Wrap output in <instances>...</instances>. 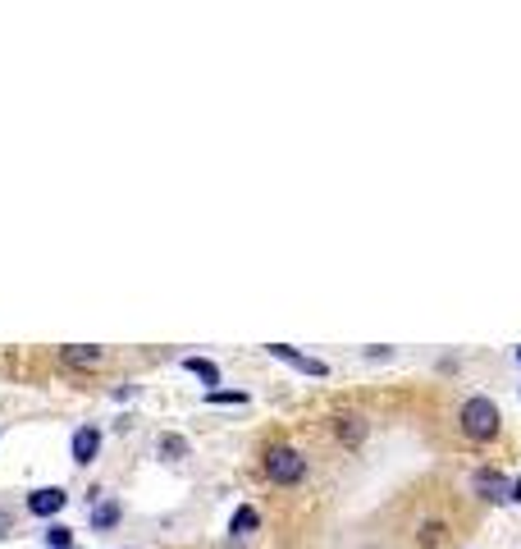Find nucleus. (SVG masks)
Segmentation results:
<instances>
[{
	"label": "nucleus",
	"mask_w": 521,
	"mask_h": 549,
	"mask_svg": "<svg viewBox=\"0 0 521 549\" xmlns=\"http://www.w3.org/2000/svg\"><path fill=\"white\" fill-rule=\"evenodd\" d=\"M516 362H521V349H516Z\"/></svg>",
	"instance_id": "18"
},
{
	"label": "nucleus",
	"mask_w": 521,
	"mask_h": 549,
	"mask_svg": "<svg viewBox=\"0 0 521 549\" xmlns=\"http://www.w3.org/2000/svg\"><path fill=\"white\" fill-rule=\"evenodd\" d=\"M64 504H69V490L64 486H42V490H33L28 495V513L33 517H55V513H64Z\"/></svg>",
	"instance_id": "5"
},
{
	"label": "nucleus",
	"mask_w": 521,
	"mask_h": 549,
	"mask_svg": "<svg viewBox=\"0 0 521 549\" xmlns=\"http://www.w3.org/2000/svg\"><path fill=\"white\" fill-rule=\"evenodd\" d=\"M512 504H521V480H512V495H507Z\"/></svg>",
	"instance_id": "16"
},
{
	"label": "nucleus",
	"mask_w": 521,
	"mask_h": 549,
	"mask_svg": "<svg viewBox=\"0 0 521 549\" xmlns=\"http://www.w3.org/2000/svg\"><path fill=\"white\" fill-rule=\"evenodd\" d=\"M69 453H73V462H79V467H92L97 453H101V426H79V431H73Z\"/></svg>",
	"instance_id": "6"
},
{
	"label": "nucleus",
	"mask_w": 521,
	"mask_h": 549,
	"mask_svg": "<svg viewBox=\"0 0 521 549\" xmlns=\"http://www.w3.org/2000/svg\"><path fill=\"white\" fill-rule=\"evenodd\" d=\"M458 426H462V435H467V440L489 444V440L498 435V426H503V412H498V403H494V398L471 394V398L462 403V412H458Z\"/></svg>",
	"instance_id": "1"
},
{
	"label": "nucleus",
	"mask_w": 521,
	"mask_h": 549,
	"mask_svg": "<svg viewBox=\"0 0 521 549\" xmlns=\"http://www.w3.org/2000/svg\"><path fill=\"white\" fill-rule=\"evenodd\" d=\"M183 371H192V376L206 385V394H215V385H219V367H215L210 358H183Z\"/></svg>",
	"instance_id": "9"
},
{
	"label": "nucleus",
	"mask_w": 521,
	"mask_h": 549,
	"mask_svg": "<svg viewBox=\"0 0 521 549\" xmlns=\"http://www.w3.org/2000/svg\"><path fill=\"white\" fill-rule=\"evenodd\" d=\"M261 526V513L252 508V504H243V508H234V517H229V535L234 540H243V535H252Z\"/></svg>",
	"instance_id": "11"
},
{
	"label": "nucleus",
	"mask_w": 521,
	"mask_h": 549,
	"mask_svg": "<svg viewBox=\"0 0 521 549\" xmlns=\"http://www.w3.org/2000/svg\"><path fill=\"white\" fill-rule=\"evenodd\" d=\"M471 486H476V495H480V499H489V504H498V499H507V495H512V480H507L498 467H480Z\"/></svg>",
	"instance_id": "7"
},
{
	"label": "nucleus",
	"mask_w": 521,
	"mask_h": 549,
	"mask_svg": "<svg viewBox=\"0 0 521 549\" xmlns=\"http://www.w3.org/2000/svg\"><path fill=\"white\" fill-rule=\"evenodd\" d=\"M416 540H421V544H439V540H443V522H425V526L416 531Z\"/></svg>",
	"instance_id": "15"
},
{
	"label": "nucleus",
	"mask_w": 521,
	"mask_h": 549,
	"mask_svg": "<svg viewBox=\"0 0 521 549\" xmlns=\"http://www.w3.org/2000/svg\"><path fill=\"white\" fill-rule=\"evenodd\" d=\"M334 435H339L343 449H361L366 435H370V422L361 417V412H339V417H334Z\"/></svg>",
	"instance_id": "4"
},
{
	"label": "nucleus",
	"mask_w": 521,
	"mask_h": 549,
	"mask_svg": "<svg viewBox=\"0 0 521 549\" xmlns=\"http://www.w3.org/2000/svg\"><path fill=\"white\" fill-rule=\"evenodd\" d=\"M119 517H124L119 499H101V504H92V526H97V531H115Z\"/></svg>",
	"instance_id": "10"
},
{
	"label": "nucleus",
	"mask_w": 521,
	"mask_h": 549,
	"mask_svg": "<svg viewBox=\"0 0 521 549\" xmlns=\"http://www.w3.org/2000/svg\"><path fill=\"white\" fill-rule=\"evenodd\" d=\"M5 526H10V513H0V535H5Z\"/></svg>",
	"instance_id": "17"
},
{
	"label": "nucleus",
	"mask_w": 521,
	"mask_h": 549,
	"mask_svg": "<svg viewBox=\"0 0 521 549\" xmlns=\"http://www.w3.org/2000/svg\"><path fill=\"white\" fill-rule=\"evenodd\" d=\"M206 403H247V389H215L206 394Z\"/></svg>",
	"instance_id": "14"
},
{
	"label": "nucleus",
	"mask_w": 521,
	"mask_h": 549,
	"mask_svg": "<svg viewBox=\"0 0 521 549\" xmlns=\"http://www.w3.org/2000/svg\"><path fill=\"white\" fill-rule=\"evenodd\" d=\"M161 458H170V462L188 458V440L183 435H161Z\"/></svg>",
	"instance_id": "12"
},
{
	"label": "nucleus",
	"mask_w": 521,
	"mask_h": 549,
	"mask_svg": "<svg viewBox=\"0 0 521 549\" xmlns=\"http://www.w3.org/2000/svg\"><path fill=\"white\" fill-rule=\"evenodd\" d=\"M60 362L69 371H97L106 362V349H97V343H64L60 349Z\"/></svg>",
	"instance_id": "3"
},
{
	"label": "nucleus",
	"mask_w": 521,
	"mask_h": 549,
	"mask_svg": "<svg viewBox=\"0 0 521 549\" xmlns=\"http://www.w3.org/2000/svg\"><path fill=\"white\" fill-rule=\"evenodd\" d=\"M46 544L51 549H73V531L69 526H46Z\"/></svg>",
	"instance_id": "13"
},
{
	"label": "nucleus",
	"mask_w": 521,
	"mask_h": 549,
	"mask_svg": "<svg viewBox=\"0 0 521 549\" xmlns=\"http://www.w3.org/2000/svg\"><path fill=\"white\" fill-rule=\"evenodd\" d=\"M265 353H270V358H279V362H293V367L302 371V376H330V367H325L321 358H302L297 349H288V343H270Z\"/></svg>",
	"instance_id": "8"
},
{
	"label": "nucleus",
	"mask_w": 521,
	"mask_h": 549,
	"mask_svg": "<svg viewBox=\"0 0 521 549\" xmlns=\"http://www.w3.org/2000/svg\"><path fill=\"white\" fill-rule=\"evenodd\" d=\"M265 476L274 480V486H297V480L307 476V458L293 444H270L265 449Z\"/></svg>",
	"instance_id": "2"
}]
</instances>
